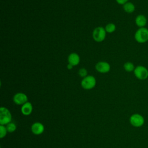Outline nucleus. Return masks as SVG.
Masks as SVG:
<instances>
[{
	"label": "nucleus",
	"instance_id": "10",
	"mask_svg": "<svg viewBox=\"0 0 148 148\" xmlns=\"http://www.w3.org/2000/svg\"><path fill=\"white\" fill-rule=\"evenodd\" d=\"M68 61L69 64H71L73 66H76L80 62V57L77 53H72L68 57Z\"/></svg>",
	"mask_w": 148,
	"mask_h": 148
},
{
	"label": "nucleus",
	"instance_id": "16",
	"mask_svg": "<svg viewBox=\"0 0 148 148\" xmlns=\"http://www.w3.org/2000/svg\"><path fill=\"white\" fill-rule=\"evenodd\" d=\"M6 128L7 131H8L9 132H12L16 130V126L14 123H9V124H7V126Z\"/></svg>",
	"mask_w": 148,
	"mask_h": 148
},
{
	"label": "nucleus",
	"instance_id": "17",
	"mask_svg": "<svg viewBox=\"0 0 148 148\" xmlns=\"http://www.w3.org/2000/svg\"><path fill=\"white\" fill-rule=\"evenodd\" d=\"M6 132H7L6 128L3 126V125H0V138H2L3 137H4L6 134Z\"/></svg>",
	"mask_w": 148,
	"mask_h": 148
},
{
	"label": "nucleus",
	"instance_id": "1",
	"mask_svg": "<svg viewBox=\"0 0 148 148\" xmlns=\"http://www.w3.org/2000/svg\"><path fill=\"white\" fill-rule=\"evenodd\" d=\"M135 40L139 43H145L148 41V28H139L134 34Z\"/></svg>",
	"mask_w": 148,
	"mask_h": 148
},
{
	"label": "nucleus",
	"instance_id": "19",
	"mask_svg": "<svg viewBox=\"0 0 148 148\" xmlns=\"http://www.w3.org/2000/svg\"><path fill=\"white\" fill-rule=\"evenodd\" d=\"M116 1L117 2V3L120 5H123L125 3H127V2H128V0H116Z\"/></svg>",
	"mask_w": 148,
	"mask_h": 148
},
{
	"label": "nucleus",
	"instance_id": "20",
	"mask_svg": "<svg viewBox=\"0 0 148 148\" xmlns=\"http://www.w3.org/2000/svg\"><path fill=\"white\" fill-rule=\"evenodd\" d=\"M73 65H71V64H69L68 63V64L67 65V68L68 69H72V68H73Z\"/></svg>",
	"mask_w": 148,
	"mask_h": 148
},
{
	"label": "nucleus",
	"instance_id": "14",
	"mask_svg": "<svg viewBox=\"0 0 148 148\" xmlns=\"http://www.w3.org/2000/svg\"><path fill=\"white\" fill-rule=\"evenodd\" d=\"M124 69L125 71L128 72H134L135 66L134 65V64L130 61L126 62L124 64Z\"/></svg>",
	"mask_w": 148,
	"mask_h": 148
},
{
	"label": "nucleus",
	"instance_id": "5",
	"mask_svg": "<svg viewBox=\"0 0 148 148\" xmlns=\"http://www.w3.org/2000/svg\"><path fill=\"white\" fill-rule=\"evenodd\" d=\"M12 119V116L8 109L4 107L0 108V124L1 125L8 124Z\"/></svg>",
	"mask_w": 148,
	"mask_h": 148
},
{
	"label": "nucleus",
	"instance_id": "13",
	"mask_svg": "<svg viewBox=\"0 0 148 148\" xmlns=\"http://www.w3.org/2000/svg\"><path fill=\"white\" fill-rule=\"evenodd\" d=\"M123 10L127 13H132L135 10V5L131 2H127L123 6Z\"/></svg>",
	"mask_w": 148,
	"mask_h": 148
},
{
	"label": "nucleus",
	"instance_id": "7",
	"mask_svg": "<svg viewBox=\"0 0 148 148\" xmlns=\"http://www.w3.org/2000/svg\"><path fill=\"white\" fill-rule=\"evenodd\" d=\"M95 69L99 73H105L110 70V64L106 61H99L95 65Z\"/></svg>",
	"mask_w": 148,
	"mask_h": 148
},
{
	"label": "nucleus",
	"instance_id": "15",
	"mask_svg": "<svg viewBox=\"0 0 148 148\" xmlns=\"http://www.w3.org/2000/svg\"><path fill=\"white\" fill-rule=\"evenodd\" d=\"M116 25L113 23H109L108 24L105 28V29L106 32L108 33H112L115 31L116 30Z\"/></svg>",
	"mask_w": 148,
	"mask_h": 148
},
{
	"label": "nucleus",
	"instance_id": "9",
	"mask_svg": "<svg viewBox=\"0 0 148 148\" xmlns=\"http://www.w3.org/2000/svg\"><path fill=\"white\" fill-rule=\"evenodd\" d=\"M135 24L139 27V28H143L145 27L146 25L147 24V18L144 14H138L135 20Z\"/></svg>",
	"mask_w": 148,
	"mask_h": 148
},
{
	"label": "nucleus",
	"instance_id": "6",
	"mask_svg": "<svg viewBox=\"0 0 148 148\" xmlns=\"http://www.w3.org/2000/svg\"><path fill=\"white\" fill-rule=\"evenodd\" d=\"M130 122L135 127H140L145 123V119L141 114L135 113L131 115L130 118Z\"/></svg>",
	"mask_w": 148,
	"mask_h": 148
},
{
	"label": "nucleus",
	"instance_id": "12",
	"mask_svg": "<svg viewBox=\"0 0 148 148\" xmlns=\"http://www.w3.org/2000/svg\"><path fill=\"white\" fill-rule=\"evenodd\" d=\"M32 111V106L30 102H27L21 107V112L23 114L27 116L31 113Z\"/></svg>",
	"mask_w": 148,
	"mask_h": 148
},
{
	"label": "nucleus",
	"instance_id": "18",
	"mask_svg": "<svg viewBox=\"0 0 148 148\" xmlns=\"http://www.w3.org/2000/svg\"><path fill=\"white\" fill-rule=\"evenodd\" d=\"M78 73L79 75L82 77H85L86 76H87V71L84 68H80L79 71H78Z\"/></svg>",
	"mask_w": 148,
	"mask_h": 148
},
{
	"label": "nucleus",
	"instance_id": "4",
	"mask_svg": "<svg viewBox=\"0 0 148 148\" xmlns=\"http://www.w3.org/2000/svg\"><path fill=\"white\" fill-rule=\"evenodd\" d=\"M106 32L105 28L102 27H98L92 32V38L97 42H102L105 39Z\"/></svg>",
	"mask_w": 148,
	"mask_h": 148
},
{
	"label": "nucleus",
	"instance_id": "3",
	"mask_svg": "<svg viewBox=\"0 0 148 148\" xmlns=\"http://www.w3.org/2000/svg\"><path fill=\"white\" fill-rule=\"evenodd\" d=\"M96 79L92 75H87L84 77L81 82L82 87L86 90H90L95 87Z\"/></svg>",
	"mask_w": 148,
	"mask_h": 148
},
{
	"label": "nucleus",
	"instance_id": "8",
	"mask_svg": "<svg viewBox=\"0 0 148 148\" xmlns=\"http://www.w3.org/2000/svg\"><path fill=\"white\" fill-rule=\"evenodd\" d=\"M27 96L22 92L16 94L13 97V101L17 105H23L27 102Z\"/></svg>",
	"mask_w": 148,
	"mask_h": 148
},
{
	"label": "nucleus",
	"instance_id": "11",
	"mask_svg": "<svg viewBox=\"0 0 148 148\" xmlns=\"http://www.w3.org/2000/svg\"><path fill=\"white\" fill-rule=\"evenodd\" d=\"M32 132L35 135H40L44 131V126L40 123H35L31 126Z\"/></svg>",
	"mask_w": 148,
	"mask_h": 148
},
{
	"label": "nucleus",
	"instance_id": "2",
	"mask_svg": "<svg viewBox=\"0 0 148 148\" xmlns=\"http://www.w3.org/2000/svg\"><path fill=\"white\" fill-rule=\"evenodd\" d=\"M134 74L138 79L144 80L148 77V69L143 65H138L134 71Z\"/></svg>",
	"mask_w": 148,
	"mask_h": 148
}]
</instances>
